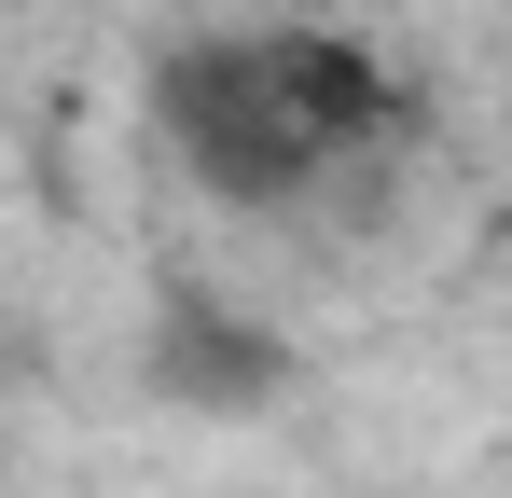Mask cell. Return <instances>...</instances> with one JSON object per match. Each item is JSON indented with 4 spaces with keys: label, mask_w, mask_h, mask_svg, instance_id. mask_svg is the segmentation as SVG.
<instances>
[{
    "label": "cell",
    "mask_w": 512,
    "mask_h": 498,
    "mask_svg": "<svg viewBox=\"0 0 512 498\" xmlns=\"http://www.w3.org/2000/svg\"><path fill=\"white\" fill-rule=\"evenodd\" d=\"M167 388H180V402H222V415L277 402V332H250V319H208V305H180V319H167Z\"/></svg>",
    "instance_id": "cell-2"
},
{
    "label": "cell",
    "mask_w": 512,
    "mask_h": 498,
    "mask_svg": "<svg viewBox=\"0 0 512 498\" xmlns=\"http://www.w3.org/2000/svg\"><path fill=\"white\" fill-rule=\"evenodd\" d=\"M153 139L208 208L291 222L402 139V83L346 28H194L153 56Z\"/></svg>",
    "instance_id": "cell-1"
}]
</instances>
